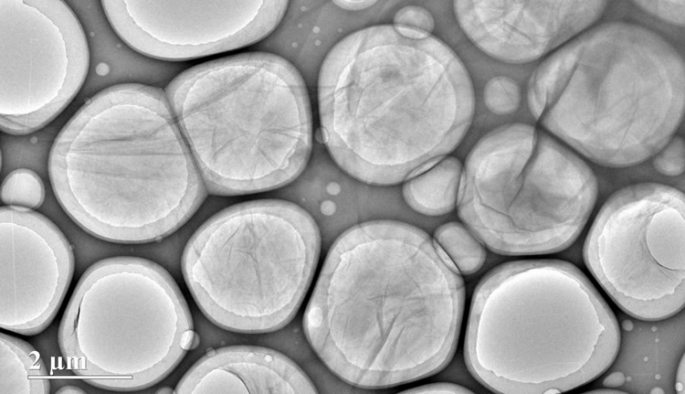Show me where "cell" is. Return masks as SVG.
<instances>
[{"instance_id": "cell-7", "label": "cell", "mask_w": 685, "mask_h": 394, "mask_svg": "<svg viewBox=\"0 0 685 394\" xmlns=\"http://www.w3.org/2000/svg\"><path fill=\"white\" fill-rule=\"evenodd\" d=\"M321 250L320 230L305 210L284 199H256L203 222L184 245L181 272L210 323L262 335L295 319Z\"/></svg>"}, {"instance_id": "cell-17", "label": "cell", "mask_w": 685, "mask_h": 394, "mask_svg": "<svg viewBox=\"0 0 685 394\" xmlns=\"http://www.w3.org/2000/svg\"><path fill=\"white\" fill-rule=\"evenodd\" d=\"M86 35L90 63L77 97L87 101L114 86L140 84L164 90L184 64L149 58L129 46L111 25L99 0H67Z\"/></svg>"}, {"instance_id": "cell-27", "label": "cell", "mask_w": 685, "mask_h": 394, "mask_svg": "<svg viewBox=\"0 0 685 394\" xmlns=\"http://www.w3.org/2000/svg\"><path fill=\"white\" fill-rule=\"evenodd\" d=\"M403 393L466 394V393H472V391L463 386H460L455 383L435 382V383H427V384L420 385L415 388H411L409 389H406L403 391Z\"/></svg>"}, {"instance_id": "cell-4", "label": "cell", "mask_w": 685, "mask_h": 394, "mask_svg": "<svg viewBox=\"0 0 685 394\" xmlns=\"http://www.w3.org/2000/svg\"><path fill=\"white\" fill-rule=\"evenodd\" d=\"M684 60L663 36L623 20L595 24L545 58L527 86L541 127L596 165L651 159L684 115Z\"/></svg>"}, {"instance_id": "cell-11", "label": "cell", "mask_w": 685, "mask_h": 394, "mask_svg": "<svg viewBox=\"0 0 685 394\" xmlns=\"http://www.w3.org/2000/svg\"><path fill=\"white\" fill-rule=\"evenodd\" d=\"M0 27V129L30 133L79 96L89 71L86 35L61 0H1Z\"/></svg>"}, {"instance_id": "cell-22", "label": "cell", "mask_w": 685, "mask_h": 394, "mask_svg": "<svg viewBox=\"0 0 685 394\" xmlns=\"http://www.w3.org/2000/svg\"><path fill=\"white\" fill-rule=\"evenodd\" d=\"M47 183L31 169H16L2 178L1 202L4 206L40 209L47 198Z\"/></svg>"}, {"instance_id": "cell-28", "label": "cell", "mask_w": 685, "mask_h": 394, "mask_svg": "<svg viewBox=\"0 0 685 394\" xmlns=\"http://www.w3.org/2000/svg\"><path fill=\"white\" fill-rule=\"evenodd\" d=\"M332 3L342 10L359 12L372 7L376 4L374 0H334Z\"/></svg>"}, {"instance_id": "cell-13", "label": "cell", "mask_w": 685, "mask_h": 394, "mask_svg": "<svg viewBox=\"0 0 685 394\" xmlns=\"http://www.w3.org/2000/svg\"><path fill=\"white\" fill-rule=\"evenodd\" d=\"M0 326L35 335L48 327L69 288L73 247L48 217L33 209L2 206Z\"/></svg>"}, {"instance_id": "cell-29", "label": "cell", "mask_w": 685, "mask_h": 394, "mask_svg": "<svg viewBox=\"0 0 685 394\" xmlns=\"http://www.w3.org/2000/svg\"><path fill=\"white\" fill-rule=\"evenodd\" d=\"M674 389L676 393H685L684 356L681 357L675 372Z\"/></svg>"}, {"instance_id": "cell-24", "label": "cell", "mask_w": 685, "mask_h": 394, "mask_svg": "<svg viewBox=\"0 0 685 394\" xmlns=\"http://www.w3.org/2000/svg\"><path fill=\"white\" fill-rule=\"evenodd\" d=\"M684 140L674 135L651 159L656 171L666 176H677L684 172Z\"/></svg>"}, {"instance_id": "cell-30", "label": "cell", "mask_w": 685, "mask_h": 394, "mask_svg": "<svg viewBox=\"0 0 685 394\" xmlns=\"http://www.w3.org/2000/svg\"><path fill=\"white\" fill-rule=\"evenodd\" d=\"M80 387L76 384H67L56 390V393H85Z\"/></svg>"}, {"instance_id": "cell-10", "label": "cell", "mask_w": 685, "mask_h": 394, "mask_svg": "<svg viewBox=\"0 0 685 394\" xmlns=\"http://www.w3.org/2000/svg\"><path fill=\"white\" fill-rule=\"evenodd\" d=\"M585 265L627 315L646 321L684 308V194L644 182L613 193L584 244Z\"/></svg>"}, {"instance_id": "cell-21", "label": "cell", "mask_w": 685, "mask_h": 394, "mask_svg": "<svg viewBox=\"0 0 685 394\" xmlns=\"http://www.w3.org/2000/svg\"><path fill=\"white\" fill-rule=\"evenodd\" d=\"M434 240L461 275L480 271L487 253L481 241L462 223L448 222L439 226Z\"/></svg>"}, {"instance_id": "cell-1", "label": "cell", "mask_w": 685, "mask_h": 394, "mask_svg": "<svg viewBox=\"0 0 685 394\" xmlns=\"http://www.w3.org/2000/svg\"><path fill=\"white\" fill-rule=\"evenodd\" d=\"M464 307L461 274L430 236L405 222L369 220L332 243L302 330L341 380L388 389L447 367Z\"/></svg>"}, {"instance_id": "cell-14", "label": "cell", "mask_w": 685, "mask_h": 394, "mask_svg": "<svg viewBox=\"0 0 685 394\" xmlns=\"http://www.w3.org/2000/svg\"><path fill=\"white\" fill-rule=\"evenodd\" d=\"M607 1H454L467 37L489 57L508 64L548 57L595 26Z\"/></svg>"}, {"instance_id": "cell-20", "label": "cell", "mask_w": 685, "mask_h": 394, "mask_svg": "<svg viewBox=\"0 0 685 394\" xmlns=\"http://www.w3.org/2000/svg\"><path fill=\"white\" fill-rule=\"evenodd\" d=\"M55 120L46 127L26 134L1 133V177L8 173L27 168L48 178V164L54 142L63 127Z\"/></svg>"}, {"instance_id": "cell-15", "label": "cell", "mask_w": 685, "mask_h": 394, "mask_svg": "<svg viewBox=\"0 0 685 394\" xmlns=\"http://www.w3.org/2000/svg\"><path fill=\"white\" fill-rule=\"evenodd\" d=\"M175 393H316L308 375L267 346L230 345L208 351L182 377Z\"/></svg>"}, {"instance_id": "cell-2", "label": "cell", "mask_w": 685, "mask_h": 394, "mask_svg": "<svg viewBox=\"0 0 685 394\" xmlns=\"http://www.w3.org/2000/svg\"><path fill=\"white\" fill-rule=\"evenodd\" d=\"M316 90L327 152L370 186L400 184L448 156L475 113L473 83L457 53L432 34L394 24L340 40Z\"/></svg>"}, {"instance_id": "cell-12", "label": "cell", "mask_w": 685, "mask_h": 394, "mask_svg": "<svg viewBox=\"0 0 685 394\" xmlns=\"http://www.w3.org/2000/svg\"><path fill=\"white\" fill-rule=\"evenodd\" d=\"M100 2L129 46L169 62L254 46L274 30L289 5L280 0Z\"/></svg>"}, {"instance_id": "cell-25", "label": "cell", "mask_w": 685, "mask_h": 394, "mask_svg": "<svg viewBox=\"0 0 685 394\" xmlns=\"http://www.w3.org/2000/svg\"><path fill=\"white\" fill-rule=\"evenodd\" d=\"M643 12L676 27L684 26L685 1H631Z\"/></svg>"}, {"instance_id": "cell-23", "label": "cell", "mask_w": 685, "mask_h": 394, "mask_svg": "<svg viewBox=\"0 0 685 394\" xmlns=\"http://www.w3.org/2000/svg\"><path fill=\"white\" fill-rule=\"evenodd\" d=\"M487 108L500 115L515 112L521 103L522 92L517 82L507 76H496L488 80L483 91Z\"/></svg>"}, {"instance_id": "cell-31", "label": "cell", "mask_w": 685, "mask_h": 394, "mask_svg": "<svg viewBox=\"0 0 685 394\" xmlns=\"http://www.w3.org/2000/svg\"><path fill=\"white\" fill-rule=\"evenodd\" d=\"M589 393H624L622 390L613 389V388H598L597 389L590 390Z\"/></svg>"}, {"instance_id": "cell-18", "label": "cell", "mask_w": 685, "mask_h": 394, "mask_svg": "<svg viewBox=\"0 0 685 394\" xmlns=\"http://www.w3.org/2000/svg\"><path fill=\"white\" fill-rule=\"evenodd\" d=\"M463 165L446 156L410 177L402 187L406 203L416 212L431 217L451 212L457 206Z\"/></svg>"}, {"instance_id": "cell-5", "label": "cell", "mask_w": 685, "mask_h": 394, "mask_svg": "<svg viewBox=\"0 0 685 394\" xmlns=\"http://www.w3.org/2000/svg\"><path fill=\"white\" fill-rule=\"evenodd\" d=\"M618 318L576 266L553 259L501 264L478 283L466 366L496 393H560L602 377L618 350Z\"/></svg>"}, {"instance_id": "cell-6", "label": "cell", "mask_w": 685, "mask_h": 394, "mask_svg": "<svg viewBox=\"0 0 685 394\" xmlns=\"http://www.w3.org/2000/svg\"><path fill=\"white\" fill-rule=\"evenodd\" d=\"M163 91L208 195L279 189L310 160V92L280 57L251 51L206 61Z\"/></svg>"}, {"instance_id": "cell-19", "label": "cell", "mask_w": 685, "mask_h": 394, "mask_svg": "<svg viewBox=\"0 0 685 394\" xmlns=\"http://www.w3.org/2000/svg\"><path fill=\"white\" fill-rule=\"evenodd\" d=\"M50 376L39 353L27 342L0 334V394H46Z\"/></svg>"}, {"instance_id": "cell-9", "label": "cell", "mask_w": 685, "mask_h": 394, "mask_svg": "<svg viewBox=\"0 0 685 394\" xmlns=\"http://www.w3.org/2000/svg\"><path fill=\"white\" fill-rule=\"evenodd\" d=\"M58 338L68 368L111 391L153 387L195 346L188 304L171 273L140 256L119 255L80 276Z\"/></svg>"}, {"instance_id": "cell-16", "label": "cell", "mask_w": 685, "mask_h": 394, "mask_svg": "<svg viewBox=\"0 0 685 394\" xmlns=\"http://www.w3.org/2000/svg\"><path fill=\"white\" fill-rule=\"evenodd\" d=\"M618 322L619 346L603 375V387L624 393H672L675 372L684 356L683 310L657 321L622 314Z\"/></svg>"}, {"instance_id": "cell-26", "label": "cell", "mask_w": 685, "mask_h": 394, "mask_svg": "<svg viewBox=\"0 0 685 394\" xmlns=\"http://www.w3.org/2000/svg\"><path fill=\"white\" fill-rule=\"evenodd\" d=\"M393 24L398 27L431 34L435 28L433 15L425 7L409 5L396 11Z\"/></svg>"}, {"instance_id": "cell-3", "label": "cell", "mask_w": 685, "mask_h": 394, "mask_svg": "<svg viewBox=\"0 0 685 394\" xmlns=\"http://www.w3.org/2000/svg\"><path fill=\"white\" fill-rule=\"evenodd\" d=\"M48 178L76 225L121 244L169 237L208 195L164 91L140 84L80 105L54 142Z\"/></svg>"}, {"instance_id": "cell-8", "label": "cell", "mask_w": 685, "mask_h": 394, "mask_svg": "<svg viewBox=\"0 0 685 394\" xmlns=\"http://www.w3.org/2000/svg\"><path fill=\"white\" fill-rule=\"evenodd\" d=\"M597 195L583 157L543 128L514 122L491 130L469 151L457 207L490 250L545 255L579 238Z\"/></svg>"}]
</instances>
